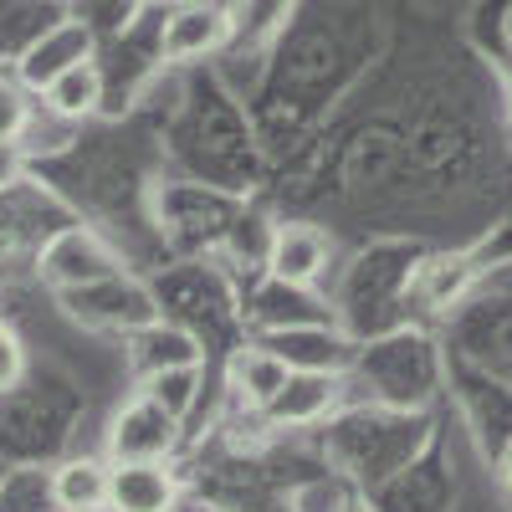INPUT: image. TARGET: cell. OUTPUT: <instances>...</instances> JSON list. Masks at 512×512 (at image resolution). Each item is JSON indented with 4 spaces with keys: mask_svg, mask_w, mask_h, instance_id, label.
<instances>
[{
    "mask_svg": "<svg viewBox=\"0 0 512 512\" xmlns=\"http://www.w3.org/2000/svg\"><path fill=\"white\" fill-rule=\"evenodd\" d=\"M287 364L267 349V344H251V349H241L236 359H231V395L246 405V410H256L262 415L272 400H277V390L287 384Z\"/></svg>",
    "mask_w": 512,
    "mask_h": 512,
    "instance_id": "30bf717a",
    "label": "cell"
},
{
    "mask_svg": "<svg viewBox=\"0 0 512 512\" xmlns=\"http://www.w3.org/2000/svg\"><path fill=\"white\" fill-rule=\"evenodd\" d=\"M200 359H205V349L195 344L185 328H169V323H159V318H154L149 328H139L134 364L144 369V379H154V374H164V369H200Z\"/></svg>",
    "mask_w": 512,
    "mask_h": 512,
    "instance_id": "7c38bea8",
    "label": "cell"
},
{
    "mask_svg": "<svg viewBox=\"0 0 512 512\" xmlns=\"http://www.w3.org/2000/svg\"><path fill=\"white\" fill-rule=\"evenodd\" d=\"M77 303V318H88L93 328H123V333H139L149 328L159 313H154V297L123 277H103V282H88V287H72L67 292Z\"/></svg>",
    "mask_w": 512,
    "mask_h": 512,
    "instance_id": "3957f363",
    "label": "cell"
},
{
    "mask_svg": "<svg viewBox=\"0 0 512 512\" xmlns=\"http://www.w3.org/2000/svg\"><path fill=\"white\" fill-rule=\"evenodd\" d=\"M195 379H200V369H164V374H154V379H144V395H154L169 415H190V405H195Z\"/></svg>",
    "mask_w": 512,
    "mask_h": 512,
    "instance_id": "5bb4252c",
    "label": "cell"
},
{
    "mask_svg": "<svg viewBox=\"0 0 512 512\" xmlns=\"http://www.w3.org/2000/svg\"><path fill=\"white\" fill-rule=\"evenodd\" d=\"M180 446V415H169L154 395H134L108 425L103 461H169Z\"/></svg>",
    "mask_w": 512,
    "mask_h": 512,
    "instance_id": "6da1fadb",
    "label": "cell"
},
{
    "mask_svg": "<svg viewBox=\"0 0 512 512\" xmlns=\"http://www.w3.org/2000/svg\"><path fill=\"white\" fill-rule=\"evenodd\" d=\"M47 272L57 287H88V282H103V277H118V256L98 241V236H82V231H72V236H62L52 251H47Z\"/></svg>",
    "mask_w": 512,
    "mask_h": 512,
    "instance_id": "52a82bcc",
    "label": "cell"
},
{
    "mask_svg": "<svg viewBox=\"0 0 512 512\" xmlns=\"http://www.w3.org/2000/svg\"><path fill=\"white\" fill-rule=\"evenodd\" d=\"M26 123H31V113H26L21 88L16 82H0V149H11L26 134Z\"/></svg>",
    "mask_w": 512,
    "mask_h": 512,
    "instance_id": "9a60e30c",
    "label": "cell"
},
{
    "mask_svg": "<svg viewBox=\"0 0 512 512\" xmlns=\"http://www.w3.org/2000/svg\"><path fill=\"white\" fill-rule=\"evenodd\" d=\"M236 31V16L216 0H195V6H180L175 16L164 21V57L169 62H195V57H210L221 52Z\"/></svg>",
    "mask_w": 512,
    "mask_h": 512,
    "instance_id": "277c9868",
    "label": "cell"
},
{
    "mask_svg": "<svg viewBox=\"0 0 512 512\" xmlns=\"http://www.w3.org/2000/svg\"><path fill=\"white\" fill-rule=\"evenodd\" d=\"M98 103H103V72H98V62H77L72 72H62L47 88V113H57L67 123H82L88 113H98Z\"/></svg>",
    "mask_w": 512,
    "mask_h": 512,
    "instance_id": "4fadbf2b",
    "label": "cell"
},
{
    "mask_svg": "<svg viewBox=\"0 0 512 512\" xmlns=\"http://www.w3.org/2000/svg\"><path fill=\"white\" fill-rule=\"evenodd\" d=\"M262 344L292 369V374H333L338 364H349V344L344 338H333L323 328H282Z\"/></svg>",
    "mask_w": 512,
    "mask_h": 512,
    "instance_id": "ba28073f",
    "label": "cell"
},
{
    "mask_svg": "<svg viewBox=\"0 0 512 512\" xmlns=\"http://www.w3.org/2000/svg\"><path fill=\"white\" fill-rule=\"evenodd\" d=\"M77 62H93V36H88V26H82V21H67V26L47 31V36H41L36 47L26 52L21 82H26V88H36V93H47L52 82H57L62 72H72Z\"/></svg>",
    "mask_w": 512,
    "mask_h": 512,
    "instance_id": "8992f818",
    "label": "cell"
},
{
    "mask_svg": "<svg viewBox=\"0 0 512 512\" xmlns=\"http://www.w3.org/2000/svg\"><path fill=\"white\" fill-rule=\"evenodd\" d=\"M333 390H338L333 374H287V384L277 390V400H272L262 415L277 425V431H292V425H313V420L328 415Z\"/></svg>",
    "mask_w": 512,
    "mask_h": 512,
    "instance_id": "9c48e42d",
    "label": "cell"
},
{
    "mask_svg": "<svg viewBox=\"0 0 512 512\" xmlns=\"http://www.w3.org/2000/svg\"><path fill=\"white\" fill-rule=\"evenodd\" d=\"M497 477H502V487H507V492H512V446H507V451H502V466H497Z\"/></svg>",
    "mask_w": 512,
    "mask_h": 512,
    "instance_id": "ac0fdd59",
    "label": "cell"
},
{
    "mask_svg": "<svg viewBox=\"0 0 512 512\" xmlns=\"http://www.w3.org/2000/svg\"><path fill=\"white\" fill-rule=\"evenodd\" d=\"M52 502L62 512H103L108 507V461L72 456L52 472Z\"/></svg>",
    "mask_w": 512,
    "mask_h": 512,
    "instance_id": "8fae6325",
    "label": "cell"
},
{
    "mask_svg": "<svg viewBox=\"0 0 512 512\" xmlns=\"http://www.w3.org/2000/svg\"><path fill=\"white\" fill-rule=\"evenodd\" d=\"M180 477L169 461H108V512H175Z\"/></svg>",
    "mask_w": 512,
    "mask_h": 512,
    "instance_id": "7a4b0ae2",
    "label": "cell"
},
{
    "mask_svg": "<svg viewBox=\"0 0 512 512\" xmlns=\"http://www.w3.org/2000/svg\"><path fill=\"white\" fill-rule=\"evenodd\" d=\"M16 169H21V159H16V144H11V149H0V185H6V180H16Z\"/></svg>",
    "mask_w": 512,
    "mask_h": 512,
    "instance_id": "e0dca14e",
    "label": "cell"
},
{
    "mask_svg": "<svg viewBox=\"0 0 512 512\" xmlns=\"http://www.w3.org/2000/svg\"><path fill=\"white\" fill-rule=\"evenodd\" d=\"M333 241L318 226H277L267 236V272L277 287H313L328 272Z\"/></svg>",
    "mask_w": 512,
    "mask_h": 512,
    "instance_id": "5b68a950",
    "label": "cell"
},
{
    "mask_svg": "<svg viewBox=\"0 0 512 512\" xmlns=\"http://www.w3.org/2000/svg\"><path fill=\"white\" fill-rule=\"evenodd\" d=\"M21 374H26V344H21V333L0 318V395L16 390Z\"/></svg>",
    "mask_w": 512,
    "mask_h": 512,
    "instance_id": "2e32d148",
    "label": "cell"
}]
</instances>
